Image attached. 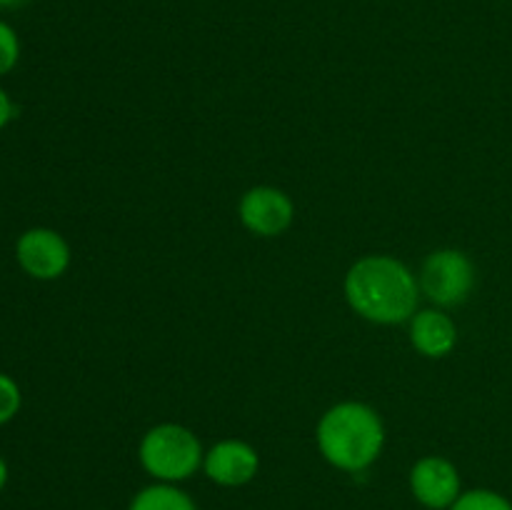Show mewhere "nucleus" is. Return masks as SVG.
<instances>
[{
    "label": "nucleus",
    "instance_id": "f257e3e1",
    "mask_svg": "<svg viewBox=\"0 0 512 510\" xmlns=\"http://www.w3.org/2000/svg\"><path fill=\"white\" fill-rule=\"evenodd\" d=\"M345 295L358 315L373 323L393 325L415 315L418 283L400 260L370 255L350 268L345 278Z\"/></svg>",
    "mask_w": 512,
    "mask_h": 510
},
{
    "label": "nucleus",
    "instance_id": "f03ea898",
    "mask_svg": "<svg viewBox=\"0 0 512 510\" xmlns=\"http://www.w3.org/2000/svg\"><path fill=\"white\" fill-rule=\"evenodd\" d=\"M383 423L378 413L363 403H340L323 415L318 425V445L330 465L358 473L373 465L383 450Z\"/></svg>",
    "mask_w": 512,
    "mask_h": 510
},
{
    "label": "nucleus",
    "instance_id": "7ed1b4c3",
    "mask_svg": "<svg viewBox=\"0 0 512 510\" xmlns=\"http://www.w3.org/2000/svg\"><path fill=\"white\" fill-rule=\"evenodd\" d=\"M140 463L160 483H178L200 468L203 448L183 425H158L140 443Z\"/></svg>",
    "mask_w": 512,
    "mask_h": 510
},
{
    "label": "nucleus",
    "instance_id": "20e7f679",
    "mask_svg": "<svg viewBox=\"0 0 512 510\" xmlns=\"http://www.w3.org/2000/svg\"><path fill=\"white\" fill-rule=\"evenodd\" d=\"M423 290L443 308L460 305L475 285V268L460 250H438L423 265Z\"/></svg>",
    "mask_w": 512,
    "mask_h": 510
},
{
    "label": "nucleus",
    "instance_id": "39448f33",
    "mask_svg": "<svg viewBox=\"0 0 512 510\" xmlns=\"http://www.w3.org/2000/svg\"><path fill=\"white\" fill-rule=\"evenodd\" d=\"M20 268L38 280H55L68 270L70 248L55 230L33 228L25 230L15 245Z\"/></svg>",
    "mask_w": 512,
    "mask_h": 510
},
{
    "label": "nucleus",
    "instance_id": "423d86ee",
    "mask_svg": "<svg viewBox=\"0 0 512 510\" xmlns=\"http://www.w3.org/2000/svg\"><path fill=\"white\" fill-rule=\"evenodd\" d=\"M410 490L415 500L430 510H450L460 498V475L450 460L430 455L410 470Z\"/></svg>",
    "mask_w": 512,
    "mask_h": 510
},
{
    "label": "nucleus",
    "instance_id": "0eeeda50",
    "mask_svg": "<svg viewBox=\"0 0 512 510\" xmlns=\"http://www.w3.org/2000/svg\"><path fill=\"white\" fill-rule=\"evenodd\" d=\"M240 220L255 235H280L293 223V203L283 190L253 188L240 203Z\"/></svg>",
    "mask_w": 512,
    "mask_h": 510
},
{
    "label": "nucleus",
    "instance_id": "6e6552de",
    "mask_svg": "<svg viewBox=\"0 0 512 510\" xmlns=\"http://www.w3.org/2000/svg\"><path fill=\"white\" fill-rule=\"evenodd\" d=\"M205 473L213 483L240 488L258 475V453L240 440H223L203 460Z\"/></svg>",
    "mask_w": 512,
    "mask_h": 510
},
{
    "label": "nucleus",
    "instance_id": "1a4fd4ad",
    "mask_svg": "<svg viewBox=\"0 0 512 510\" xmlns=\"http://www.w3.org/2000/svg\"><path fill=\"white\" fill-rule=\"evenodd\" d=\"M410 338H413V345L423 355L443 358V355H448L455 348L458 330H455L453 320L448 315L438 313V310H423V313L413 315Z\"/></svg>",
    "mask_w": 512,
    "mask_h": 510
},
{
    "label": "nucleus",
    "instance_id": "9d476101",
    "mask_svg": "<svg viewBox=\"0 0 512 510\" xmlns=\"http://www.w3.org/2000/svg\"><path fill=\"white\" fill-rule=\"evenodd\" d=\"M128 510H198L185 490L175 488L170 483L148 485L130 500Z\"/></svg>",
    "mask_w": 512,
    "mask_h": 510
},
{
    "label": "nucleus",
    "instance_id": "9b49d317",
    "mask_svg": "<svg viewBox=\"0 0 512 510\" xmlns=\"http://www.w3.org/2000/svg\"><path fill=\"white\" fill-rule=\"evenodd\" d=\"M450 510H512V503L505 495L495 493V490H468V493H460V498L455 500Z\"/></svg>",
    "mask_w": 512,
    "mask_h": 510
},
{
    "label": "nucleus",
    "instance_id": "f8f14e48",
    "mask_svg": "<svg viewBox=\"0 0 512 510\" xmlns=\"http://www.w3.org/2000/svg\"><path fill=\"white\" fill-rule=\"evenodd\" d=\"M20 410V388L13 378L0 373V425L15 418Z\"/></svg>",
    "mask_w": 512,
    "mask_h": 510
},
{
    "label": "nucleus",
    "instance_id": "ddd939ff",
    "mask_svg": "<svg viewBox=\"0 0 512 510\" xmlns=\"http://www.w3.org/2000/svg\"><path fill=\"white\" fill-rule=\"evenodd\" d=\"M18 55H20V43H18V35L10 25H5L0 20V75H5L8 70L15 68L18 63Z\"/></svg>",
    "mask_w": 512,
    "mask_h": 510
},
{
    "label": "nucleus",
    "instance_id": "4468645a",
    "mask_svg": "<svg viewBox=\"0 0 512 510\" xmlns=\"http://www.w3.org/2000/svg\"><path fill=\"white\" fill-rule=\"evenodd\" d=\"M13 118V103H10L8 93H5L3 88H0V130L8 125V120Z\"/></svg>",
    "mask_w": 512,
    "mask_h": 510
},
{
    "label": "nucleus",
    "instance_id": "2eb2a0df",
    "mask_svg": "<svg viewBox=\"0 0 512 510\" xmlns=\"http://www.w3.org/2000/svg\"><path fill=\"white\" fill-rule=\"evenodd\" d=\"M5 483H8V465H5V460L0 458V490L5 488Z\"/></svg>",
    "mask_w": 512,
    "mask_h": 510
},
{
    "label": "nucleus",
    "instance_id": "dca6fc26",
    "mask_svg": "<svg viewBox=\"0 0 512 510\" xmlns=\"http://www.w3.org/2000/svg\"><path fill=\"white\" fill-rule=\"evenodd\" d=\"M15 3H20V0H0V5H15Z\"/></svg>",
    "mask_w": 512,
    "mask_h": 510
}]
</instances>
